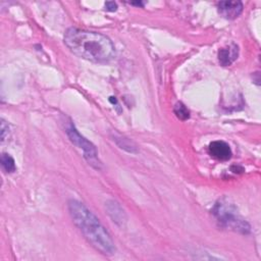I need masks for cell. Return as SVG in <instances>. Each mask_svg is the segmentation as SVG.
Masks as SVG:
<instances>
[{
  "label": "cell",
  "instance_id": "cell-13",
  "mask_svg": "<svg viewBox=\"0 0 261 261\" xmlns=\"http://www.w3.org/2000/svg\"><path fill=\"white\" fill-rule=\"evenodd\" d=\"M130 4H133V5H138V6H143V5H144L143 2H132Z\"/></svg>",
  "mask_w": 261,
  "mask_h": 261
},
{
  "label": "cell",
  "instance_id": "cell-12",
  "mask_svg": "<svg viewBox=\"0 0 261 261\" xmlns=\"http://www.w3.org/2000/svg\"><path fill=\"white\" fill-rule=\"evenodd\" d=\"M105 7H106V9L109 10V11H115V10L117 9V5H116V3L113 2V1H108V2H106V3H105Z\"/></svg>",
  "mask_w": 261,
  "mask_h": 261
},
{
  "label": "cell",
  "instance_id": "cell-5",
  "mask_svg": "<svg viewBox=\"0 0 261 261\" xmlns=\"http://www.w3.org/2000/svg\"><path fill=\"white\" fill-rule=\"evenodd\" d=\"M218 13L226 19L237 18L243 11V3L241 1H220L217 4Z\"/></svg>",
  "mask_w": 261,
  "mask_h": 261
},
{
  "label": "cell",
  "instance_id": "cell-2",
  "mask_svg": "<svg viewBox=\"0 0 261 261\" xmlns=\"http://www.w3.org/2000/svg\"><path fill=\"white\" fill-rule=\"evenodd\" d=\"M68 211L74 224L94 248L104 255L114 254L115 246L110 234L92 211L76 200L68 202Z\"/></svg>",
  "mask_w": 261,
  "mask_h": 261
},
{
  "label": "cell",
  "instance_id": "cell-7",
  "mask_svg": "<svg viewBox=\"0 0 261 261\" xmlns=\"http://www.w3.org/2000/svg\"><path fill=\"white\" fill-rule=\"evenodd\" d=\"M239 56V47L234 43L221 48L218 51V61L222 66L230 65Z\"/></svg>",
  "mask_w": 261,
  "mask_h": 261
},
{
  "label": "cell",
  "instance_id": "cell-9",
  "mask_svg": "<svg viewBox=\"0 0 261 261\" xmlns=\"http://www.w3.org/2000/svg\"><path fill=\"white\" fill-rule=\"evenodd\" d=\"M1 165L5 169V171L8 173H12L16 169L14 159L9 154H6V153H3L1 155Z\"/></svg>",
  "mask_w": 261,
  "mask_h": 261
},
{
  "label": "cell",
  "instance_id": "cell-4",
  "mask_svg": "<svg viewBox=\"0 0 261 261\" xmlns=\"http://www.w3.org/2000/svg\"><path fill=\"white\" fill-rule=\"evenodd\" d=\"M66 134L69 140L72 142V144H74L76 147L84 151V157L87 159L89 164H91L97 169L100 168L101 163L97 158V150L95 146L86 138L81 136L72 123H70L66 128Z\"/></svg>",
  "mask_w": 261,
  "mask_h": 261
},
{
  "label": "cell",
  "instance_id": "cell-6",
  "mask_svg": "<svg viewBox=\"0 0 261 261\" xmlns=\"http://www.w3.org/2000/svg\"><path fill=\"white\" fill-rule=\"evenodd\" d=\"M209 153L218 160H228L231 157V149L227 143L223 141H214L209 145Z\"/></svg>",
  "mask_w": 261,
  "mask_h": 261
},
{
  "label": "cell",
  "instance_id": "cell-3",
  "mask_svg": "<svg viewBox=\"0 0 261 261\" xmlns=\"http://www.w3.org/2000/svg\"><path fill=\"white\" fill-rule=\"evenodd\" d=\"M212 214L220 225L227 229L244 234L251 231L250 224L240 215L237 207L226 199H221L215 203Z\"/></svg>",
  "mask_w": 261,
  "mask_h": 261
},
{
  "label": "cell",
  "instance_id": "cell-10",
  "mask_svg": "<svg viewBox=\"0 0 261 261\" xmlns=\"http://www.w3.org/2000/svg\"><path fill=\"white\" fill-rule=\"evenodd\" d=\"M173 112L174 114L176 115V117L180 120H186L190 117V111L189 109L186 107V105L181 102H177L175 105H174V108H173Z\"/></svg>",
  "mask_w": 261,
  "mask_h": 261
},
{
  "label": "cell",
  "instance_id": "cell-8",
  "mask_svg": "<svg viewBox=\"0 0 261 261\" xmlns=\"http://www.w3.org/2000/svg\"><path fill=\"white\" fill-rule=\"evenodd\" d=\"M105 208L115 223H117L118 225H123L125 223L126 221L125 213L117 202L107 201L105 203Z\"/></svg>",
  "mask_w": 261,
  "mask_h": 261
},
{
  "label": "cell",
  "instance_id": "cell-11",
  "mask_svg": "<svg viewBox=\"0 0 261 261\" xmlns=\"http://www.w3.org/2000/svg\"><path fill=\"white\" fill-rule=\"evenodd\" d=\"M8 124H6L4 119H1V141L3 142L8 136Z\"/></svg>",
  "mask_w": 261,
  "mask_h": 261
},
{
  "label": "cell",
  "instance_id": "cell-1",
  "mask_svg": "<svg viewBox=\"0 0 261 261\" xmlns=\"http://www.w3.org/2000/svg\"><path fill=\"white\" fill-rule=\"evenodd\" d=\"M64 43L73 54L93 62H106L115 55L112 41L96 32L69 28L64 34Z\"/></svg>",
  "mask_w": 261,
  "mask_h": 261
}]
</instances>
